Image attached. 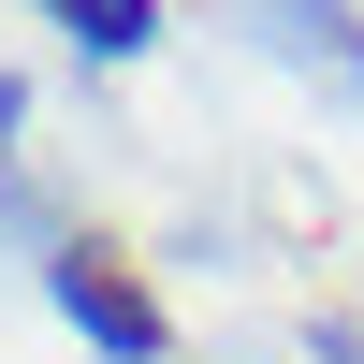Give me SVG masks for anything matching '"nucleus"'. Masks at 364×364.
Here are the masks:
<instances>
[{"instance_id": "obj_1", "label": "nucleus", "mask_w": 364, "mask_h": 364, "mask_svg": "<svg viewBox=\"0 0 364 364\" xmlns=\"http://www.w3.org/2000/svg\"><path fill=\"white\" fill-rule=\"evenodd\" d=\"M58 291H73V321H87L102 350H161V306L132 291V262H117V248H73V262H58Z\"/></svg>"}]
</instances>
